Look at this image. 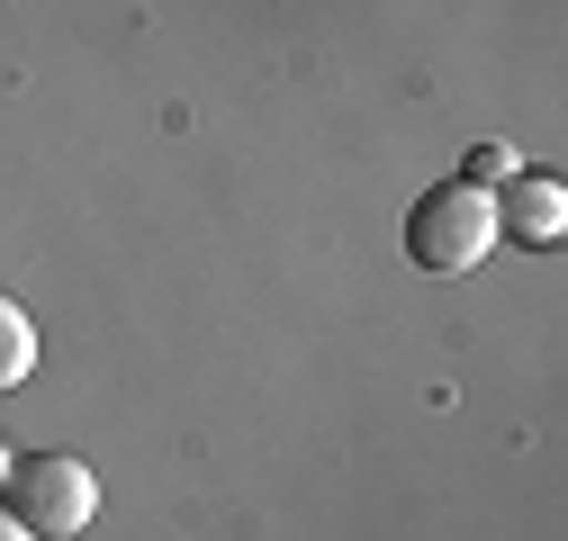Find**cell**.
I'll return each instance as SVG.
<instances>
[{
	"mask_svg": "<svg viewBox=\"0 0 568 541\" xmlns=\"http://www.w3.org/2000/svg\"><path fill=\"white\" fill-rule=\"evenodd\" d=\"M496 253V190H478V181H434L406 208V262L415 270H478Z\"/></svg>",
	"mask_w": 568,
	"mask_h": 541,
	"instance_id": "cell-1",
	"label": "cell"
},
{
	"mask_svg": "<svg viewBox=\"0 0 568 541\" xmlns=\"http://www.w3.org/2000/svg\"><path fill=\"white\" fill-rule=\"evenodd\" d=\"M0 506H10L19 532L63 541V532H82V523L100 514V479H91V460H73V451H28V460H10Z\"/></svg>",
	"mask_w": 568,
	"mask_h": 541,
	"instance_id": "cell-2",
	"label": "cell"
},
{
	"mask_svg": "<svg viewBox=\"0 0 568 541\" xmlns=\"http://www.w3.org/2000/svg\"><path fill=\"white\" fill-rule=\"evenodd\" d=\"M496 235L515 244H559L568 235V190L550 172H515L506 190H496Z\"/></svg>",
	"mask_w": 568,
	"mask_h": 541,
	"instance_id": "cell-3",
	"label": "cell"
},
{
	"mask_svg": "<svg viewBox=\"0 0 568 541\" xmlns=\"http://www.w3.org/2000/svg\"><path fill=\"white\" fill-rule=\"evenodd\" d=\"M28 370H37V325L19 298H0V388H19Z\"/></svg>",
	"mask_w": 568,
	"mask_h": 541,
	"instance_id": "cell-4",
	"label": "cell"
},
{
	"mask_svg": "<svg viewBox=\"0 0 568 541\" xmlns=\"http://www.w3.org/2000/svg\"><path fill=\"white\" fill-rule=\"evenodd\" d=\"M524 163H515V145H469V172L460 181H478V190H506Z\"/></svg>",
	"mask_w": 568,
	"mask_h": 541,
	"instance_id": "cell-5",
	"label": "cell"
},
{
	"mask_svg": "<svg viewBox=\"0 0 568 541\" xmlns=\"http://www.w3.org/2000/svg\"><path fill=\"white\" fill-rule=\"evenodd\" d=\"M0 541H37V532H19V523H10V514H0Z\"/></svg>",
	"mask_w": 568,
	"mask_h": 541,
	"instance_id": "cell-6",
	"label": "cell"
},
{
	"mask_svg": "<svg viewBox=\"0 0 568 541\" xmlns=\"http://www.w3.org/2000/svg\"><path fill=\"white\" fill-rule=\"evenodd\" d=\"M0 488H10V451H0Z\"/></svg>",
	"mask_w": 568,
	"mask_h": 541,
	"instance_id": "cell-7",
	"label": "cell"
}]
</instances>
